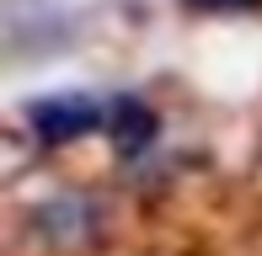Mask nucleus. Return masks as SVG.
Segmentation results:
<instances>
[{"label":"nucleus","mask_w":262,"mask_h":256,"mask_svg":"<svg viewBox=\"0 0 262 256\" xmlns=\"http://www.w3.org/2000/svg\"><path fill=\"white\" fill-rule=\"evenodd\" d=\"M32 123H38V134L49 139V144H64V139H80L86 128L102 123V107L91 96H49L32 107Z\"/></svg>","instance_id":"1"},{"label":"nucleus","mask_w":262,"mask_h":256,"mask_svg":"<svg viewBox=\"0 0 262 256\" xmlns=\"http://www.w3.org/2000/svg\"><path fill=\"white\" fill-rule=\"evenodd\" d=\"M150 128H156V123H150V112L139 107V101H123V107L113 112V139H118V149H139V144L150 139Z\"/></svg>","instance_id":"2"},{"label":"nucleus","mask_w":262,"mask_h":256,"mask_svg":"<svg viewBox=\"0 0 262 256\" xmlns=\"http://www.w3.org/2000/svg\"><path fill=\"white\" fill-rule=\"evenodd\" d=\"M198 6H252V0H198Z\"/></svg>","instance_id":"4"},{"label":"nucleus","mask_w":262,"mask_h":256,"mask_svg":"<svg viewBox=\"0 0 262 256\" xmlns=\"http://www.w3.org/2000/svg\"><path fill=\"white\" fill-rule=\"evenodd\" d=\"M80 224H91V208L86 203H59V208L43 214V229H49L54 240H80V235H86Z\"/></svg>","instance_id":"3"}]
</instances>
